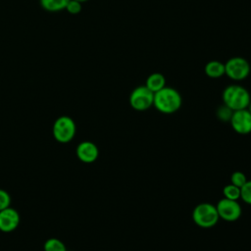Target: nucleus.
I'll list each match as a JSON object with an SVG mask.
<instances>
[{
    "mask_svg": "<svg viewBox=\"0 0 251 251\" xmlns=\"http://www.w3.org/2000/svg\"><path fill=\"white\" fill-rule=\"evenodd\" d=\"M20 224V215L19 213L8 207L0 211V230L3 232H10L17 228Z\"/></svg>",
    "mask_w": 251,
    "mask_h": 251,
    "instance_id": "nucleus-9",
    "label": "nucleus"
},
{
    "mask_svg": "<svg viewBox=\"0 0 251 251\" xmlns=\"http://www.w3.org/2000/svg\"><path fill=\"white\" fill-rule=\"evenodd\" d=\"M65 10L72 14V15H76L81 11V3L75 0H70L65 8Z\"/></svg>",
    "mask_w": 251,
    "mask_h": 251,
    "instance_id": "nucleus-19",
    "label": "nucleus"
},
{
    "mask_svg": "<svg viewBox=\"0 0 251 251\" xmlns=\"http://www.w3.org/2000/svg\"><path fill=\"white\" fill-rule=\"evenodd\" d=\"M154 93L145 84L135 87L129 94L128 102L130 107L138 112L146 111L153 106Z\"/></svg>",
    "mask_w": 251,
    "mask_h": 251,
    "instance_id": "nucleus-5",
    "label": "nucleus"
},
{
    "mask_svg": "<svg viewBox=\"0 0 251 251\" xmlns=\"http://www.w3.org/2000/svg\"><path fill=\"white\" fill-rule=\"evenodd\" d=\"M250 72L249 62L242 57H232L225 63V75L231 80H244L248 77Z\"/></svg>",
    "mask_w": 251,
    "mask_h": 251,
    "instance_id": "nucleus-4",
    "label": "nucleus"
},
{
    "mask_svg": "<svg viewBox=\"0 0 251 251\" xmlns=\"http://www.w3.org/2000/svg\"><path fill=\"white\" fill-rule=\"evenodd\" d=\"M11 197L6 190L0 189V211L10 207Z\"/></svg>",
    "mask_w": 251,
    "mask_h": 251,
    "instance_id": "nucleus-20",
    "label": "nucleus"
},
{
    "mask_svg": "<svg viewBox=\"0 0 251 251\" xmlns=\"http://www.w3.org/2000/svg\"><path fill=\"white\" fill-rule=\"evenodd\" d=\"M232 113H233V111L230 108H228L227 106L223 104L220 107H218V109L216 111V116L222 122H229Z\"/></svg>",
    "mask_w": 251,
    "mask_h": 251,
    "instance_id": "nucleus-16",
    "label": "nucleus"
},
{
    "mask_svg": "<svg viewBox=\"0 0 251 251\" xmlns=\"http://www.w3.org/2000/svg\"><path fill=\"white\" fill-rule=\"evenodd\" d=\"M247 176L243 172L240 171H235L230 175V183H232L233 185L237 186V187H241L243 186V184L247 181Z\"/></svg>",
    "mask_w": 251,
    "mask_h": 251,
    "instance_id": "nucleus-17",
    "label": "nucleus"
},
{
    "mask_svg": "<svg viewBox=\"0 0 251 251\" xmlns=\"http://www.w3.org/2000/svg\"><path fill=\"white\" fill-rule=\"evenodd\" d=\"M223 195L224 198L238 201L240 199V188L233 185L232 183L226 184L223 188Z\"/></svg>",
    "mask_w": 251,
    "mask_h": 251,
    "instance_id": "nucleus-14",
    "label": "nucleus"
},
{
    "mask_svg": "<svg viewBox=\"0 0 251 251\" xmlns=\"http://www.w3.org/2000/svg\"><path fill=\"white\" fill-rule=\"evenodd\" d=\"M145 86L155 93L166 86V78L161 73H152L147 76Z\"/></svg>",
    "mask_w": 251,
    "mask_h": 251,
    "instance_id": "nucleus-12",
    "label": "nucleus"
},
{
    "mask_svg": "<svg viewBox=\"0 0 251 251\" xmlns=\"http://www.w3.org/2000/svg\"><path fill=\"white\" fill-rule=\"evenodd\" d=\"M240 199L244 203L251 205V180H247L240 187Z\"/></svg>",
    "mask_w": 251,
    "mask_h": 251,
    "instance_id": "nucleus-18",
    "label": "nucleus"
},
{
    "mask_svg": "<svg viewBox=\"0 0 251 251\" xmlns=\"http://www.w3.org/2000/svg\"><path fill=\"white\" fill-rule=\"evenodd\" d=\"M75 124L71 117H59L53 125V136L58 142L67 143L74 138L75 134Z\"/></svg>",
    "mask_w": 251,
    "mask_h": 251,
    "instance_id": "nucleus-6",
    "label": "nucleus"
},
{
    "mask_svg": "<svg viewBox=\"0 0 251 251\" xmlns=\"http://www.w3.org/2000/svg\"><path fill=\"white\" fill-rule=\"evenodd\" d=\"M76 156L82 162L86 164L93 163L99 156V150L95 143L91 141H82L76 147Z\"/></svg>",
    "mask_w": 251,
    "mask_h": 251,
    "instance_id": "nucleus-10",
    "label": "nucleus"
},
{
    "mask_svg": "<svg viewBox=\"0 0 251 251\" xmlns=\"http://www.w3.org/2000/svg\"><path fill=\"white\" fill-rule=\"evenodd\" d=\"M182 104L179 92L170 86H165L154 93L153 106L157 111L163 114H174L179 110Z\"/></svg>",
    "mask_w": 251,
    "mask_h": 251,
    "instance_id": "nucleus-1",
    "label": "nucleus"
},
{
    "mask_svg": "<svg viewBox=\"0 0 251 251\" xmlns=\"http://www.w3.org/2000/svg\"><path fill=\"white\" fill-rule=\"evenodd\" d=\"M44 251H67L63 241L58 238H49L44 243Z\"/></svg>",
    "mask_w": 251,
    "mask_h": 251,
    "instance_id": "nucleus-15",
    "label": "nucleus"
},
{
    "mask_svg": "<svg viewBox=\"0 0 251 251\" xmlns=\"http://www.w3.org/2000/svg\"><path fill=\"white\" fill-rule=\"evenodd\" d=\"M204 73L211 78H219L225 75V63L218 60H212L206 63Z\"/></svg>",
    "mask_w": 251,
    "mask_h": 251,
    "instance_id": "nucleus-11",
    "label": "nucleus"
},
{
    "mask_svg": "<svg viewBox=\"0 0 251 251\" xmlns=\"http://www.w3.org/2000/svg\"><path fill=\"white\" fill-rule=\"evenodd\" d=\"M247 110H248L249 113L251 114V101H250V103H249V105H248V107H247Z\"/></svg>",
    "mask_w": 251,
    "mask_h": 251,
    "instance_id": "nucleus-21",
    "label": "nucleus"
},
{
    "mask_svg": "<svg viewBox=\"0 0 251 251\" xmlns=\"http://www.w3.org/2000/svg\"><path fill=\"white\" fill-rule=\"evenodd\" d=\"M223 104L230 108L232 111L247 109L251 96L249 91L239 84L227 85L222 93Z\"/></svg>",
    "mask_w": 251,
    "mask_h": 251,
    "instance_id": "nucleus-2",
    "label": "nucleus"
},
{
    "mask_svg": "<svg viewBox=\"0 0 251 251\" xmlns=\"http://www.w3.org/2000/svg\"><path fill=\"white\" fill-rule=\"evenodd\" d=\"M229 124L236 133L248 134L251 132V114L247 109L233 111Z\"/></svg>",
    "mask_w": 251,
    "mask_h": 251,
    "instance_id": "nucleus-8",
    "label": "nucleus"
},
{
    "mask_svg": "<svg viewBox=\"0 0 251 251\" xmlns=\"http://www.w3.org/2000/svg\"><path fill=\"white\" fill-rule=\"evenodd\" d=\"M75 1H78V2H80V3L82 4V3H84V2H86V1H88V0H75Z\"/></svg>",
    "mask_w": 251,
    "mask_h": 251,
    "instance_id": "nucleus-22",
    "label": "nucleus"
},
{
    "mask_svg": "<svg viewBox=\"0 0 251 251\" xmlns=\"http://www.w3.org/2000/svg\"><path fill=\"white\" fill-rule=\"evenodd\" d=\"M70 0H39L41 7L48 12H59L65 10Z\"/></svg>",
    "mask_w": 251,
    "mask_h": 251,
    "instance_id": "nucleus-13",
    "label": "nucleus"
},
{
    "mask_svg": "<svg viewBox=\"0 0 251 251\" xmlns=\"http://www.w3.org/2000/svg\"><path fill=\"white\" fill-rule=\"evenodd\" d=\"M216 208L219 214V218L226 222H235L240 218L242 214L241 206L236 200L222 198L218 201Z\"/></svg>",
    "mask_w": 251,
    "mask_h": 251,
    "instance_id": "nucleus-7",
    "label": "nucleus"
},
{
    "mask_svg": "<svg viewBox=\"0 0 251 251\" xmlns=\"http://www.w3.org/2000/svg\"><path fill=\"white\" fill-rule=\"evenodd\" d=\"M192 220L196 226L202 228L215 226L220 220L216 205L208 202L196 205L192 211Z\"/></svg>",
    "mask_w": 251,
    "mask_h": 251,
    "instance_id": "nucleus-3",
    "label": "nucleus"
}]
</instances>
